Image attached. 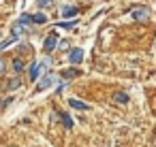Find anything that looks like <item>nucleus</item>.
Segmentation results:
<instances>
[{
	"label": "nucleus",
	"mask_w": 156,
	"mask_h": 147,
	"mask_svg": "<svg viewBox=\"0 0 156 147\" xmlns=\"http://www.w3.org/2000/svg\"><path fill=\"white\" fill-rule=\"evenodd\" d=\"M130 15H133V19H137V22H145V19L150 17V9H147V7H135V9L130 11Z\"/></svg>",
	"instance_id": "1"
},
{
	"label": "nucleus",
	"mask_w": 156,
	"mask_h": 147,
	"mask_svg": "<svg viewBox=\"0 0 156 147\" xmlns=\"http://www.w3.org/2000/svg\"><path fill=\"white\" fill-rule=\"evenodd\" d=\"M56 45H58V34H56V32H49L47 39H45V43H43V49L49 53V51L56 49Z\"/></svg>",
	"instance_id": "2"
},
{
	"label": "nucleus",
	"mask_w": 156,
	"mask_h": 147,
	"mask_svg": "<svg viewBox=\"0 0 156 147\" xmlns=\"http://www.w3.org/2000/svg\"><path fill=\"white\" fill-rule=\"evenodd\" d=\"M69 60H71V64H81V60H83V51H81L79 47L71 49V53H69Z\"/></svg>",
	"instance_id": "3"
},
{
	"label": "nucleus",
	"mask_w": 156,
	"mask_h": 147,
	"mask_svg": "<svg viewBox=\"0 0 156 147\" xmlns=\"http://www.w3.org/2000/svg\"><path fill=\"white\" fill-rule=\"evenodd\" d=\"M56 83V77L54 75H45L43 79H41V85H39V90H47V87H51Z\"/></svg>",
	"instance_id": "4"
},
{
	"label": "nucleus",
	"mask_w": 156,
	"mask_h": 147,
	"mask_svg": "<svg viewBox=\"0 0 156 147\" xmlns=\"http://www.w3.org/2000/svg\"><path fill=\"white\" fill-rule=\"evenodd\" d=\"M69 104H71L73 109H79V111H88V109H90L86 102H81V100H77V98H71V100H69Z\"/></svg>",
	"instance_id": "5"
},
{
	"label": "nucleus",
	"mask_w": 156,
	"mask_h": 147,
	"mask_svg": "<svg viewBox=\"0 0 156 147\" xmlns=\"http://www.w3.org/2000/svg\"><path fill=\"white\" fill-rule=\"evenodd\" d=\"M24 32H26V28H24L20 22H15V24H13V28H11V34H13V39H15V36H22Z\"/></svg>",
	"instance_id": "6"
},
{
	"label": "nucleus",
	"mask_w": 156,
	"mask_h": 147,
	"mask_svg": "<svg viewBox=\"0 0 156 147\" xmlns=\"http://www.w3.org/2000/svg\"><path fill=\"white\" fill-rule=\"evenodd\" d=\"M113 100H115L118 104H126V102H128V94H124V92H115V94H113Z\"/></svg>",
	"instance_id": "7"
},
{
	"label": "nucleus",
	"mask_w": 156,
	"mask_h": 147,
	"mask_svg": "<svg viewBox=\"0 0 156 147\" xmlns=\"http://www.w3.org/2000/svg\"><path fill=\"white\" fill-rule=\"evenodd\" d=\"M79 11H77V7H64L62 9V17H75Z\"/></svg>",
	"instance_id": "8"
},
{
	"label": "nucleus",
	"mask_w": 156,
	"mask_h": 147,
	"mask_svg": "<svg viewBox=\"0 0 156 147\" xmlns=\"http://www.w3.org/2000/svg\"><path fill=\"white\" fill-rule=\"evenodd\" d=\"M17 22H20L24 28H28V26H32V24H34V22H32V15H28V13H24V15H22Z\"/></svg>",
	"instance_id": "9"
},
{
	"label": "nucleus",
	"mask_w": 156,
	"mask_h": 147,
	"mask_svg": "<svg viewBox=\"0 0 156 147\" xmlns=\"http://www.w3.org/2000/svg\"><path fill=\"white\" fill-rule=\"evenodd\" d=\"M13 70H15V73H22V70H24V60H22V58H15V60H13Z\"/></svg>",
	"instance_id": "10"
},
{
	"label": "nucleus",
	"mask_w": 156,
	"mask_h": 147,
	"mask_svg": "<svg viewBox=\"0 0 156 147\" xmlns=\"http://www.w3.org/2000/svg\"><path fill=\"white\" fill-rule=\"evenodd\" d=\"M7 87H9V90H20V87H22V79H20V77H15V79H11Z\"/></svg>",
	"instance_id": "11"
},
{
	"label": "nucleus",
	"mask_w": 156,
	"mask_h": 147,
	"mask_svg": "<svg viewBox=\"0 0 156 147\" xmlns=\"http://www.w3.org/2000/svg\"><path fill=\"white\" fill-rule=\"evenodd\" d=\"M60 117H62V124H64V128H73V117H71L69 113H62Z\"/></svg>",
	"instance_id": "12"
},
{
	"label": "nucleus",
	"mask_w": 156,
	"mask_h": 147,
	"mask_svg": "<svg viewBox=\"0 0 156 147\" xmlns=\"http://www.w3.org/2000/svg\"><path fill=\"white\" fill-rule=\"evenodd\" d=\"M77 26V22L73 19V22H58V28H64V30H71V28H75Z\"/></svg>",
	"instance_id": "13"
},
{
	"label": "nucleus",
	"mask_w": 156,
	"mask_h": 147,
	"mask_svg": "<svg viewBox=\"0 0 156 147\" xmlns=\"http://www.w3.org/2000/svg\"><path fill=\"white\" fill-rule=\"evenodd\" d=\"M32 22H34V24H45V22H47V15L37 13V15H32Z\"/></svg>",
	"instance_id": "14"
},
{
	"label": "nucleus",
	"mask_w": 156,
	"mask_h": 147,
	"mask_svg": "<svg viewBox=\"0 0 156 147\" xmlns=\"http://www.w3.org/2000/svg\"><path fill=\"white\" fill-rule=\"evenodd\" d=\"M77 75H79V70H77V68H69V70H64V75H62V77H64V79H73V77H77Z\"/></svg>",
	"instance_id": "15"
},
{
	"label": "nucleus",
	"mask_w": 156,
	"mask_h": 147,
	"mask_svg": "<svg viewBox=\"0 0 156 147\" xmlns=\"http://www.w3.org/2000/svg\"><path fill=\"white\" fill-rule=\"evenodd\" d=\"M32 51V47L30 45H20V56H28Z\"/></svg>",
	"instance_id": "16"
},
{
	"label": "nucleus",
	"mask_w": 156,
	"mask_h": 147,
	"mask_svg": "<svg viewBox=\"0 0 156 147\" xmlns=\"http://www.w3.org/2000/svg\"><path fill=\"white\" fill-rule=\"evenodd\" d=\"M13 41H15V39H9V41H2V43H0V49H5V47H9V45H13Z\"/></svg>",
	"instance_id": "17"
},
{
	"label": "nucleus",
	"mask_w": 156,
	"mask_h": 147,
	"mask_svg": "<svg viewBox=\"0 0 156 147\" xmlns=\"http://www.w3.org/2000/svg\"><path fill=\"white\" fill-rule=\"evenodd\" d=\"M5 66H7V62H5L2 58H0V75H2V73H5Z\"/></svg>",
	"instance_id": "18"
},
{
	"label": "nucleus",
	"mask_w": 156,
	"mask_h": 147,
	"mask_svg": "<svg viewBox=\"0 0 156 147\" xmlns=\"http://www.w3.org/2000/svg\"><path fill=\"white\" fill-rule=\"evenodd\" d=\"M47 5H51V0H39V7H47Z\"/></svg>",
	"instance_id": "19"
},
{
	"label": "nucleus",
	"mask_w": 156,
	"mask_h": 147,
	"mask_svg": "<svg viewBox=\"0 0 156 147\" xmlns=\"http://www.w3.org/2000/svg\"><path fill=\"white\" fill-rule=\"evenodd\" d=\"M154 143H156V136H154Z\"/></svg>",
	"instance_id": "20"
}]
</instances>
